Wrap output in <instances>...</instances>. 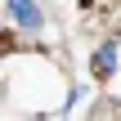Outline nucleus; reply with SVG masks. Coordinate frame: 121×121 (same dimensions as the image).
Masks as SVG:
<instances>
[{
	"label": "nucleus",
	"instance_id": "2",
	"mask_svg": "<svg viewBox=\"0 0 121 121\" xmlns=\"http://www.w3.org/2000/svg\"><path fill=\"white\" fill-rule=\"evenodd\" d=\"M90 67H94V76H99V81H103V76H112V72H117V40H103V45L94 49Z\"/></svg>",
	"mask_w": 121,
	"mask_h": 121
},
{
	"label": "nucleus",
	"instance_id": "1",
	"mask_svg": "<svg viewBox=\"0 0 121 121\" xmlns=\"http://www.w3.org/2000/svg\"><path fill=\"white\" fill-rule=\"evenodd\" d=\"M4 9H9V22L22 27V31H31V36L45 27V9H40V0H4Z\"/></svg>",
	"mask_w": 121,
	"mask_h": 121
}]
</instances>
